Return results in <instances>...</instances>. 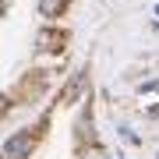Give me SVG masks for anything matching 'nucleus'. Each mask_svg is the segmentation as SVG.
I'll list each match as a JSON object with an SVG mask.
<instances>
[{
    "label": "nucleus",
    "instance_id": "obj_1",
    "mask_svg": "<svg viewBox=\"0 0 159 159\" xmlns=\"http://www.w3.org/2000/svg\"><path fill=\"white\" fill-rule=\"evenodd\" d=\"M32 148V134L29 131H21V134H14L11 142L4 145V152H0V159H25V152Z\"/></svg>",
    "mask_w": 159,
    "mask_h": 159
},
{
    "label": "nucleus",
    "instance_id": "obj_2",
    "mask_svg": "<svg viewBox=\"0 0 159 159\" xmlns=\"http://www.w3.org/2000/svg\"><path fill=\"white\" fill-rule=\"evenodd\" d=\"M64 4H67V0H43V4H39V11L53 18V14H60V11H64Z\"/></svg>",
    "mask_w": 159,
    "mask_h": 159
},
{
    "label": "nucleus",
    "instance_id": "obj_3",
    "mask_svg": "<svg viewBox=\"0 0 159 159\" xmlns=\"http://www.w3.org/2000/svg\"><path fill=\"white\" fill-rule=\"evenodd\" d=\"M0 110H7V102H4V99H0Z\"/></svg>",
    "mask_w": 159,
    "mask_h": 159
}]
</instances>
